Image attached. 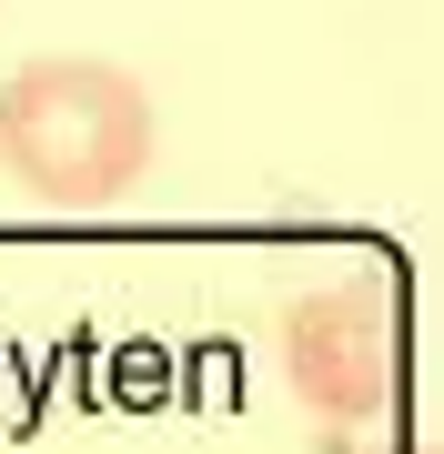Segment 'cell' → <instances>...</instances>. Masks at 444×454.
Returning <instances> with one entry per match:
<instances>
[{
	"label": "cell",
	"mask_w": 444,
	"mask_h": 454,
	"mask_svg": "<svg viewBox=\"0 0 444 454\" xmlns=\"http://www.w3.org/2000/svg\"><path fill=\"white\" fill-rule=\"evenodd\" d=\"M404 454H425V444H404Z\"/></svg>",
	"instance_id": "3"
},
{
	"label": "cell",
	"mask_w": 444,
	"mask_h": 454,
	"mask_svg": "<svg viewBox=\"0 0 444 454\" xmlns=\"http://www.w3.org/2000/svg\"><path fill=\"white\" fill-rule=\"evenodd\" d=\"M283 373L293 404L313 414V444L354 454L363 434H384L404 394V303L384 283H313L283 303Z\"/></svg>",
	"instance_id": "2"
},
{
	"label": "cell",
	"mask_w": 444,
	"mask_h": 454,
	"mask_svg": "<svg viewBox=\"0 0 444 454\" xmlns=\"http://www.w3.org/2000/svg\"><path fill=\"white\" fill-rule=\"evenodd\" d=\"M152 91L91 51H41L0 82V172L51 212H112L152 172Z\"/></svg>",
	"instance_id": "1"
}]
</instances>
